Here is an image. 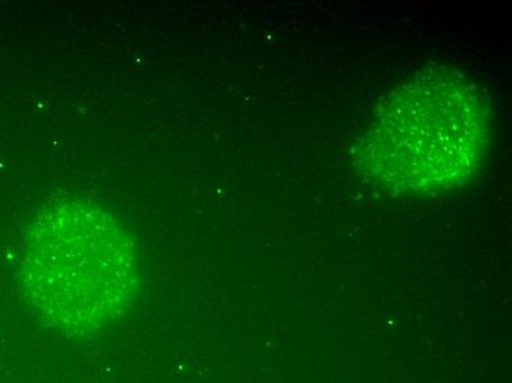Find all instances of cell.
I'll return each mask as SVG.
<instances>
[{
  "label": "cell",
  "mask_w": 512,
  "mask_h": 383,
  "mask_svg": "<svg viewBox=\"0 0 512 383\" xmlns=\"http://www.w3.org/2000/svg\"><path fill=\"white\" fill-rule=\"evenodd\" d=\"M482 89L449 65H429L393 89L359 140V173L392 195H440L479 173L489 146Z\"/></svg>",
  "instance_id": "obj_1"
},
{
  "label": "cell",
  "mask_w": 512,
  "mask_h": 383,
  "mask_svg": "<svg viewBox=\"0 0 512 383\" xmlns=\"http://www.w3.org/2000/svg\"><path fill=\"white\" fill-rule=\"evenodd\" d=\"M24 291L49 326L92 335L126 316L140 289L133 236L87 199L53 201L34 220L23 258Z\"/></svg>",
  "instance_id": "obj_2"
}]
</instances>
